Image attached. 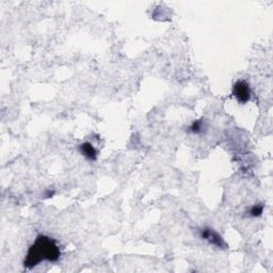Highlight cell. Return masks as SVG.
Listing matches in <instances>:
<instances>
[{"label": "cell", "instance_id": "cell-1", "mask_svg": "<svg viewBox=\"0 0 273 273\" xmlns=\"http://www.w3.org/2000/svg\"><path fill=\"white\" fill-rule=\"evenodd\" d=\"M60 255L59 246L54 239L44 235L37 236L35 243L28 250L24 266L27 269H32L43 260L55 263L59 260Z\"/></svg>", "mask_w": 273, "mask_h": 273}, {"label": "cell", "instance_id": "cell-2", "mask_svg": "<svg viewBox=\"0 0 273 273\" xmlns=\"http://www.w3.org/2000/svg\"><path fill=\"white\" fill-rule=\"evenodd\" d=\"M200 237L219 249L227 248V244L223 240V238L220 236V234L217 233L215 230H213V228L210 227L202 228V230L200 231Z\"/></svg>", "mask_w": 273, "mask_h": 273}, {"label": "cell", "instance_id": "cell-3", "mask_svg": "<svg viewBox=\"0 0 273 273\" xmlns=\"http://www.w3.org/2000/svg\"><path fill=\"white\" fill-rule=\"evenodd\" d=\"M233 95L239 104H247L251 98V89L246 80H238L233 88Z\"/></svg>", "mask_w": 273, "mask_h": 273}, {"label": "cell", "instance_id": "cell-4", "mask_svg": "<svg viewBox=\"0 0 273 273\" xmlns=\"http://www.w3.org/2000/svg\"><path fill=\"white\" fill-rule=\"evenodd\" d=\"M79 152L86 159L95 161L97 159V150L90 142H83L79 146Z\"/></svg>", "mask_w": 273, "mask_h": 273}, {"label": "cell", "instance_id": "cell-5", "mask_svg": "<svg viewBox=\"0 0 273 273\" xmlns=\"http://www.w3.org/2000/svg\"><path fill=\"white\" fill-rule=\"evenodd\" d=\"M204 127L205 125L203 120H197L193 122L190 127H189V131L192 133H196V135H199V133L204 131Z\"/></svg>", "mask_w": 273, "mask_h": 273}, {"label": "cell", "instance_id": "cell-6", "mask_svg": "<svg viewBox=\"0 0 273 273\" xmlns=\"http://www.w3.org/2000/svg\"><path fill=\"white\" fill-rule=\"evenodd\" d=\"M263 211H264V205L263 204H257V205H254L253 207L250 209L249 215L251 217H253V218H257V217L261 216Z\"/></svg>", "mask_w": 273, "mask_h": 273}]
</instances>
